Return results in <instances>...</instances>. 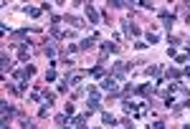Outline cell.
I'll return each mask as SVG.
<instances>
[{
  "label": "cell",
  "instance_id": "obj_1",
  "mask_svg": "<svg viewBox=\"0 0 190 129\" xmlns=\"http://www.w3.org/2000/svg\"><path fill=\"white\" fill-rule=\"evenodd\" d=\"M104 89H109V91H117V86H114V81H112V78H107V81H104Z\"/></svg>",
  "mask_w": 190,
  "mask_h": 129
},
{
  "label": "cell",
  "instance_id": "obj_2",
  "mask_svg": "<svg viewBox=\"0 0 190 129\" xmlns=\"http://www.w3.org/2000/svg\"><path fill=\"white\" fill-rule=\"evenodd\" d=\"M86 13H89V18H91V20H96V13H94V8H91V5L86 8Z\"/></svg>",
  "mask_w": 190,
  "mask_h": 129
}]
</instances>
